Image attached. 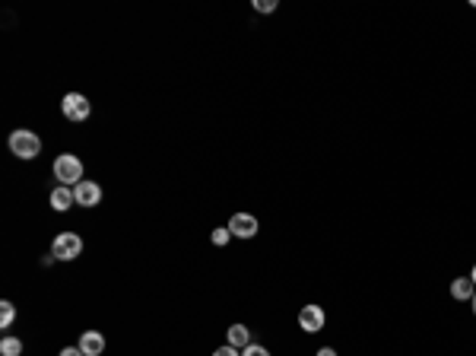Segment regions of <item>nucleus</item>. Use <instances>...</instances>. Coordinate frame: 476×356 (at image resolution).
Here are the masks:
<instances>
[{
	"mask_svg": "<svg viewBox=\"0 0 476 356\" xmlns=\"http://www.w3.org/2000/svg\"><path fill=\"white\" fill-rule=\"evenodd\" d=\"M229 232H232V235H238V239H255V235H257V216L235 213L229 220Z\"/></svg>",
	"mask_w": 476,
	"mask_h": 356,
	"instance_id": "423d86ee",
	"label": "nucleus"
},
{
	"mask_svg": "<svg viewBox=\"0 0 476 356\" xmlns=\"http://www.w3.org/2000/svg\"><path fill=\"white\" fill-rule=\"evenodd\" d=\"M229 239H232L229 226H219V229H213V245H226Z\"/></svg>",
	"mask_w": 476,
	"mask_h": 356,
	"instance_id": "4468645a",
	"label": "nucleus"
},
{
	"mask_svg": "<svg viewBox=\"0 0 476 356\" xmlns=\"http://www.w3.org/2000/svg\"><path fill=\"white\" fill-rule=\"evenodd\" d=\"M255 10H261V13H273V10H277V0H255Z\"/></svg>",
	"mask_w": 476,
	"mask_h": 356,
	"instance_id": "dca6fc26",
	"label": "nucleus"
},
{
	"mask_svg": "<svg viewBox=\"0 0 476 356\" xmlns=\"http://www.w3.org/2000/svg\"><path fill=\"white\" fill-rule=\"evenodd\" d=\"M80 251H83V239L76 232H61L54 245H51V255L58 261H74V258H80Z\"/></svg>",
	"mask_w": 476,
	"mask_h": 356,
	"instance_id": "7ed1b4c3",
	"label": "nucleus"
},
{
	"mask_svg": "<svg viewBox=\"0 0 476 356\" xmlns=\"http://www.w3.org/2000/svg\"><path fill=\"white\" fill-rule=\"evenodd\" d=\"M241 356H270V350L261 347V344H248V347L241 350Z\"/></svg>",
	"mask_w": 476,
	"mask_h": 356,
	"instance_id": "2eb2a0df",
	"label": "nucleus"
},
{
	"mask_svg": "<svg viewBox=\"0 0 476 356\" xmlns=\"http://www.w3.org/2000/svg\"><path fill=\"white\" fill-rule=\"evenodd\" d=\"M473 293H476V286H473L470 277H457V280H451V296L454 299L467 302V299H473Z\"/></svg>",
	"mask_w": 476,
	"mask_h": 356,
	"instance_id": "9d476101",
	"label": "nucleus"
},
{
	"mask_svg": "<svg viewBox=\"0 0 476 356\" xmlns=\"http://www.w3.org/2000/svg\"><path fill=\"white\" fill-rule=\"evenodd\" d=\"M58 356H86V353H83L80 347H64V350H61V353H58Z\"/></svg>",
	"mask_w": 476,
	"mask_h": 356,
	"instance_id": "a211bd4d",
	"label": "nucleus"
},
{
	"mask_svg": "<svg viewBox=\"0 0 476 356\" xmlns=\"http://www.w3.org/2000/svg\"><path fill=\"white\" fill-rule=\"evenodd\" d=\"M470 306H473V315H476V293H473V299H470Z\"/></svg>",
	"mask_w": 476,
	"mask_h": 356,
	"instance_id": "412c9836",
	"label": "nucleus"
},
{
	"mask_svg": "<svg viewBox=\"0 0 476 356\" xmlns=\"http://www.w3.org/2000/svg\"><path fill=\"white\" fill-rule=\"evenodd\" d=\"M470 280H473V286H476V264H473V271H470Z\"/></svg>",
	"mask_w": 476,
	"mask_h": 356,
	"instance_id": "aec40b11",
	"label": "nucleus"
},
{
	"mask_svg": "<svg viewBox=\"0 0 476 356\" xmlns=\"http://www.w3.org/2000/svg\"><path fill=\"white\" fill-rule=\"evenodd\" d=\"M13 318H17V308H13V302H7V299H3V302H0V328L7 331L10 324H13Z\"/></svg>",
	"mask_w": 476,
	"mask_h": 356,
	"instance_id": "ddd939ff",
	"label": "nucleus"
},
{
	"mask_svg": "<svg viewBox=\"0 0 476 356\" xmlns=\"http://www.w3.org/2000/svg\"><path fill=\"white\" fill-rule=\"evenodd\" d=\"M80 350L86 356H102V350H105V337H102L99 331H83L80 334Z\"/></svg>",
	"mask_w": 476,
	"mask_h": 356,
	"instance_id": "6e6552de",
	"label": "nucleus"
},
{
	"mask_svg": "<svg viewBox=\"0 0 476 356\" xmlns=\"http://www.w3.org/2000/svg\"><path fill=\"white\" fill-rule=\"evenodd\" d=\"M10 153L19 159H35L41 153V140L35 131H25V127H19V131L10 134Z\"/></svg>",
	"mask_w": 476,
	"mask_h": 356,
	"instance_id": "f257e3e1",
	"label": "nucleus"
},
{
	"mask_svg": "<svg viewBox=\"0 0 476 356\" xmlns=\"http://www.w3.org/2000/svg\"><path fill=\"white\" fill-rule=\"evenodd\" d=\"M54 178H58L61 185H67V188H70V185H80L83 182V163L76 156H70V153H64V156H58L54 159Z\"/></svg>",
	"mask_w": 476,
	"mask_h": 356,
	"instance_id": "f03ea898",
	"label": "nucleus"
},
{
	"mask_svg": "<svg viewBox=\"0 0 476 356\" xmlns=\"http://www.w3.org/2000/svg\"><path fill=\"white\" fill-rule=\"evenodd\" d=\"M324 324H327V315H324V308H321V306H302V312H299V328H302L305 334L324 331Z\"/></svg>",
	"mask_w": 476,
	"mask_h": 356,
	"instance_id": "39448f33",
	"label": "nucleus"
},
{
	"mask_svg": "<svg viewBox=\"0 0 476 356\" xmlns=\"http://www.w3.org/2000/svg\"><path fill=\"white\" fill-rule=\"evenodd\" d=\"M0 356H23V340L7 334V337L0 340Z\"/></svg>",
	"mask_w": 476,
	"mask_h": 356,
	"instance_id": "f8f14e48",
	"label": "nucleus"
},
{
	"mask_svg": "<svg viewBox=\"0 0 476 356\" xmlns=\"http://www.w3.org/2000/svg\"><path fill=\"white\" fill-rule=\"evenodd\" d=\"M226 334H229V344H232V347H238V350H245L248 344H251V331H248V324H232Z\"/></svg>",
	"mask_w": 476,
	"mask_h": 356,
	"instance_id": "9b49d317",
	"label": "nucleus"
},
{
	"mask_svg": "<svg viewBox=\"0 0 476 356\" xmlns=\"http://www.w3.org/2000/svg\"><path fill=\"white\" fill-rule=\"evenodd\" d=\"M70 204H76V198H74V191L67 188V185H61V188L51 191V207L54 210L64 213V210H70Z\"/></svg>",
	"mask_w": 476,
	"mask_h": 356,
	"instance_id": "1a4fd4ad",
	"label": "nucleus"
},
{
	"mask_svg": "<svg viewBox=\"0 0 476 356\" xmlns=\"http://www.w3.org/2000/svg\"><path fill=\"white\" fill-rule=\"evenodd\" d=\"M74 198H76L80 207H96V204L102 200V188L96 182H80L74 188Z\"/></svg>",
	"mask_w": 476,
	"mask_h": 356,
	"instance_id": "0eeeda50",
	"label": "nucleus"
},
{
	"mask_svg": "<svg viewBox=\"0 0 476 356\" xmlns=\"http://www.w3.org/2000/svg\"><path fill=\"white\" fill-rule=\"evenodd\" d=\"M318 356H337V350H330V347H321Z\"/></svg>",
	"mask_w": 476,
	"mask_h": 356,
	"instance_id": "6ab92c4d",
	"label": "nucleus"
},
{
	"mask_svg": "<svg viewBox=\"0 0 476 356\" xmlns=\"http://www.w3.org/2000/svg\"><path fill=\"white\" fill-rule=\"evenodd\" d=\"M213 356H241V353H238V347H232V344H226V347H219Z\"/></svg>",
	"mask_w": 476,
	"mask_h": 356,
	"instance_id": "f3484780",
	"label": "nucleus"
},
{
	"mask_svg": "<svg viewBox=\"0 0 476 356\" xmlns=\"http://www.w3.org/2000/svg\"><path fill=\"white\" fill-rule=\"evenodd\" d=\"M61 112H64V118H70V121H86V118H89V99H86L83 92H67L64 102H61Z\"/></svg>",
	"mask_w": 476,
	"mask_h": 356,
	"instance_id": "20e7f679",
	"label": "nucleus"
}]
</instances>
